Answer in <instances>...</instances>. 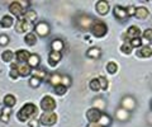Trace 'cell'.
<instances>
[{
    "label": "cell",
    "instance_id": "cell-1",
    "mask_svg": "<svg viewBox=\"0 0 152 127\" xmlns=\"http://www.w3.org/2000/svg\"><path fill=\"white\" fill-rule=\"evenodd\" d=\"M36 115H37V107L34 104H32V103H28V104L23 106L20 108V111L18 112V120L26 122L27 120H29L31 117Z\"/></svg>",
    "mask_w": 152,
    "mask_h": 127
},
{
    "label": "cell",
    "instance_id": "cell-2",
    "mask_svg": "<svg viewBox=\"0 0 152 127\" xmlns=\"http://www.w3.org/2000/svg\"><path fill=\"white\" fill-rule=\"evenodd\" d=\"M108 28L103 22H94V24L91 26V32L95 37H104L107 35Z\"/></svg>",
    "mask_w": 152,
    "mask_h": 127
},
{
    "label": "cell",
    "instance_id": "cell-3",
    "mask_svg": "<svg viewBox=\"0 0 152 127\" xmlns=\"http://www.w3.org/2000/svg\"><path fill=\"white\" fill-rule=\"evenodd\" d=\"M56 121H57V116H56V113H53V112H45V113L41 116V118H39V122L42 125H45V126L55 125Z\"/></svg>",
    "mask_w": 152,
    "mask_h": 127
},
{
    "label": "cell",
    "instance_id": "cell-4",
    "mask_svg": "<svg viewBox=\"0 0 152 127\" xmlns=\"http://www.w3.org/2000/svg\"><path fill=\"white\" fill-rule=\"evenodd\" d=\"M103 115V112L99 109V108H90V109L86 112V117L88 120L91 122V123H98V121L100 120V117Z\"/></svg>",
    "mask_w": 152,
    "mask_h": 127
},
{
    "label": "cell",
    "instance_id": "cell-5",
    "mask_svg": "<svg viewBox=\"0 0 152 127\" xmlns=\"http://www.w3.org/2000/svg\"><path fill=\"white\" fill-rule=\"evenodd\" d=\"M41 107H42V109H43V111L51 112V111H53L56 108V102H55V99L52 97L46 95L43 99H42V102H41Z\"/></svg>",
    "mask_w": 152,
    "mask_h": 127
},
{
    "label": "cell",
    "instance_id": "cell-6",
    "mask_svg": "<svg viewBox=\"0 0 152 127\" xmlns=\"http://www.w3.org/2000/svg\"><path fill=\"white\" fill-rule=\"evenodd\" d=\"M12 69H17V71L19 73L20 76H27L31 74V66L28 65V62L23 64H12Z\"/></svg>",
    "mask_w": 152,
    "mask_h": 127
},
{
    "label": "cell",
    "instance_id": "cell-7",
    "mask_svg": "<svg viewBox=\"0 0 152 127\" xmlns=\"http://www.w3.org/2000/svg\"><path fill=\"white\" fill-rule=\"evenodd\" d=\"M9 10H10L12 14H14L15 17H22L23 13H24V9L22 7V3L19 1H14L9 5Z\"/></svg>",
    "mask_w": 152,
    "mask_h": 127
},
{
    "label": "cell",
    "instance_id": "cell-8",
    "mask_svg": "<svg viewBox=\"0 0 152 127\" xmlns=\"http://www.w3.org/2000/svg\"><path fill=\"white\" fill-rule=\"evenodd\" d=\"M33 28V24L29 22H27L24 21L23 18H19V21L17 23V26H15V29L18 32H26V31H31Z\"/></svg>",
    "mask_w": 152,
    "mask_h": 127
},
{
    "label": "cell",
    "instance_id": "cell-9",
    "mask_svg": "<svg viewBox=\"0 0 152 127\" xmlns=\"http://www.w3.org/2000/svg\"><path fill=\"white\" fill-rule=\"evenodd\" d=\"M77 24L83 28V29H88V28H91V26L94 24L93 19L90 17H86V15H81L77 19Z\"/></svg>",
    "mask_w": 152,
    "mask_h": 127
},
{
    "label": "cell",
    "instance_id": "cell-10",
    "mask_svg": "<svg viewBox=\"0 0 152 127\" xmlns=\"http://www.w3.org/2000/svg\"><path fill=\"white\" fill-rule=\"evenodd\" d=\"M140 36H141V31H140L138 27L132 26V27L128 28V31H127V38H129L132 41V40L140 38Z\"/></svg>",
    "mask_w": 152,
    "mask_h": 127
},
{
    "label": "cell",
    "instance_id": "cell-11",
    "mask_svg": "<svg viewBox=\"0 0 152 127\" xmlns=\"http://www.w3.org/2000/svg\"><path fill=\"white\" fill-rule=\"evenodd\" d=\"M15 57L19 61V64H23V62H27V61L29 60L31 54L28 52V51H26V50H19L18 52L15 54Z\"/></svg>",
    "mask_w": 152,
    "mask_h": 127
},
{
    "label": "cell",
    "instance_id": "cell-12",
    "mask_svg": "<svg viewBox=\"0 0 152 127\" xmlns=\"http://www.w3.org/2000/svg\"><path fill=\"white\" fill-rule=\"evenodd\" d=\"M122 107L124 108L126 111H132L133 108L136 107V102L132 97H126L123 98V102H122Z\"/></svg>",
    "mask_w": 152,
    "mask_h": 127
},
{
    "label": "cell",
    "instance_id": "cell-13",
    "mask_svg": "<svg viewBox=\"0 0 152 127\" xmlns=\"http://www.w3.org/2000/svg\"><path fill=\"white\" fill-rule=\"evenodd\" d=\"M96 10L99 14H102V15H105V14L109 12V4L107 1H104V0H100V1L96 3Z\"/></svg>",
    "mask_w": 152,
    "mask_h": 127
},
{
    "label": "cell",
    "instance_id": "cell-14",
    "mask_svg": "<svg viewBox=\"0 0 152 127\" xmlns=\"http://www.w3.org/2000/svg\"><path fill=\"white\" fill-rule=\"evenodd\" d=\"M114 15H115L119 21H124L126 18L128 17V14H127V9L122 8V7H119V5H117L115 8H114Z\"/></svg>",
    "mask_w": 152,
    "mask_h": 127
},
{
    "label": "cell",
    "instance_id": "cell-15",
    "mask_svg": "<svg viewBox=\"0 0 152 127\" xmlns=\"http://www.w3.org/2000/svg\"><path fill=\"white\" fill-rule=\"evenodd\" d=\"M61 60V52H57V51H51V54L48 56V62L51 66H56L58 64V61Z\"/></svg>",
    "mask_w": 152,
    "mask_h": 127
},
{
    "label": "cell",
    "instance_id": "cell-16",
    "mask_svg": "<svg viewBox=\"0 0 152 127\" xmlns=\"http://www.w3.org/2000/svg\"><path fill=\"white\" fill-rule=\"evenodd\" d=\"M36 31H37L38 35L47 36V35H48V32H50V28H48V26H47L45 22H41V23H38V24L36 26Z\"/></svg>",
    "mask_w": 152,
    "mask_h": 127
},
{
    "label": "cell",
    "instance_id": "cell-17",
    "mask_svg": "<svg viewBox=\"0 0 152 127\" xmlns=\"http://www.w3.org/2000/svg\"><path fill=\"white\" fill-rule=\"evenodd\" d=\"M137 55H138L140 57H150L152 55V48L150 46H143L137 50Z\"/></svg>",
    "mask_w": 152,
    "mask_h": 127
},
{
    "label": "cell",
    "instance_id": "cell-18",
    "mask_svg": "<svg viewBox=\"0 0 152 127\" xmlns=\"http://www.w3.org/2000/svg\"><path fill=\"white\" fill-rule=\"evenodd\" d=\"M150 15V12L147 10L146 8L143 7H140V8H136V14H134V17H137L138 19H146L147 17Z\"/></svg>",
    "mask_w": 152,
    "mask_h": 127
},
{
    "label": "cell",
    "instance_id": "cell-19",
    "mask_svg": "<svg viewBox=\"0 0 152 127\" xmlns=\"http://www.w3.org/2000/svg\"><path fill=\"white\" fill-rule=\"evenodd\" d=\"M20 18H23L24 21H27V22H29V23H33L36 19H37V14H36V12L34 10H27L23 15L20 17Z\"/></svg>",
    "mask_w": 152,
    "mask_h": 127
},
{
    "label": "cell",
    "instance_id": "cell-20",
    "mask_svg": "<svg viewBox=\"0 0 152 127\" xmlns=\"http://www.w3.org/2000/svg\"><path fill=\"white\" fill-rule=\"evenodd\" d=\"M110 122H112L110 117H109L108 115H105V113H103L102 117H100V120H99L98 123H95V125H98L99 127H108L109 125H110Z\"/></svg>",
    "mask_w": 152,
    "mask_h": 127
},
{
    "label": "cell",
    "instance_id": "cell-21",
    "mask_svg": "<svg viewBox=\"0 0 152 127\" xmlns=\"http://www.w3.org/2000/svg\"><path fill=\"white\" fill-rule=\"evenodd\" d=\"M4 104H5L8 108L15 106V98H14V95H12V94L5 95V98H4Z\"/></svg>",
    "mask_w": 152,
    "mask_h": 127
},
{
    "label": "cell",
    "instance_id": "cell-22",
    "mask_svg": "<svg viewBox=\"0 0 152 127\" xmlns=\"http://www.w3.org/2000/svg\"><path fill=\"white\" fill-rule=\"evenodd\" d=\"M0 24H1L3 27H5V28L12 27L13 26V18L9 17V15H4L1 18V22H0Z\"/></svg>",
    "mask_w": 152,
    "mask_h": 127
},
{
    "label": "cell",
    "instance_id": "cell-23",
    "mask_svg": "<svg viewBox=\"0 0 152 127\" xmlns=\"http://www.w3.org/2000/svg\"><path fill=\"white\" fill-rule=\"evenodd\" d=\"M24 41H26V43H27V45L33 46V45H36V42H37V37H36L34 33H28V35L26 36Z\"/></svg>",
    "mask_w": 152,
    "mask_h": 127
},
{
    "label": "cell",
    "instance_id": "cell-24",
    "mask_svg": "<svg viewBox=\"0 0 152 127\" xmlns=\"http://www.w3.org/2000/svg\"><path fill=\"white\" fill-rule=\"evenodd\" d=\"M62 48H64V42L61 40H55L53 42H52V50H53V51L60 52Z\"/></svg>",
    "mask_w": 152,
    "mask_h": 127
},
{
    "label": "cell",
    "instance_id": "cell-25",
    "mask_svg": "<svg viewBox=\"0 0 152 127\" xmlns=\"http://www.w3.org/2000/svg\"><path fill=\"white\" fill-rule=\"evenodd\" d=\"M88 56L91 59H98L100 56V50L96 48V47H93V48H90L88 51Z\"/></svg>",
    "mask_w": 152,
    "mask_h": 127
},
{
    "label": "cell",
    "instance_id": "cell-26",
    "mask_svg": "<svg viewBox=\"0 0 152 127\" xmlns=\"http://www.w3.org/2000/svg\"><path fill=\"white\" fill-rule=\"evenodd\" d=\"M39 64V57H38L37 55H31V57H29V60H28V65L32 68H36L37 65Z\"/></svg>",
    "mask_w": 152,
    "mask_h": 127
},
{
    "label": "cell",
    "instance_id": "cell-27",
    "mask_svg": "<svg viewBox=\"0 0 152 127\" xmlns=\"http://www.w3.org/2000/svg\"><path fill=\"white\" fill-rule=\"evenodd\" d=\"M13 56H14L13 51L8 50V51H4V52H3V55H1V59H3L4 61H5V62H9V61H12Z\"/></svg>",
    "mask_w": 152,
    "mask_h": 127
},
{
    "label": "cell",
    "instance_id": "cell-28",
    "mask_svg": "<svg viewBox=\"0 0 152 127\" xmlns=\"http://www.w3.org/2000/svg\"><path fill=\"white\" fill-rule=\"evenodd\" d=\"M61 79H62V78H61L60 75L53 74V75H52V76H51V79H50V83L52 84V85L57 87V85H60V84H61Z\"/></svg>",
    "mask_w": 152,
    "mask_h": 127
},
{
    "label": "cell",
    "instance_id": "cell-29",
    "mask_svg": "<svg viewBox=\"0 0 152 127\" xmlns=\"http://www.w3.org/2000/svg\"><path fill=\"white\" fill-rule=\"evenodd\" d=\"M128 116H129V113H128V111H126L124 108H122V109H119V111L117 112V117H118L119 120H122V121L127 120Z\"/></svg>",
    "mask_w": 152,
    "mask_h": 127
},
{
    "label": "cell",
    "instance_id": "cell-30",
    "mask_svg": "<svg viewBox=\"0 0 152 127\" xmlns=\"http://www.w3.org/2000/svg\"><path fill=\"white\" fill-rule=\"evenodd\" d=\"M90 89L94 92H98L99 89H102L100 88V83H99L98 79H93L91 81H90Z\"/></svg>",
    "mask_w": 152,
    "mask_h": 127
},
{
    "label": "cell",
    "instance_id": "cell-31",
    "mask_svg": "<svg viewBox=\"0 0 152 127\" xmlns=\"http://www.w3.org/2000/svg\"><path fill=\"white\" fill-rule=\"evenodd\" d=\"M132 45H131V42L129 43H124V45H122V47H121V50H122V52L123 54H127V55H129L131 52H132Z\"/></svg>",
    "mask_w": 152,
    "mask_h": 127
},
{
    "label": "cell",
    "instance_id": "cell-32",
    "mask_svg": "<svg viewBox=\"0 0 152 127\" xmlns=\"http://www.w3.org/2000/svg\"><path fill=\"white\" fill-rule=\"evenodd\" d=\"M143 41L147 42V43H150L152 41V29H146L143 32Z\"/></svg>",
    "mask_w": 152,
    "mask_h": 127
},
{
    "label": "cell",
    "instance_id": "cell-33",
    "mask_svg": "<svg viewBox=\"0 0 152 127\" xmlns=\"http://www.w3.org/2000/svg\"><path fill=\"white\" fill-rule=\"evenodd\" d=\"M107 70H108V73H110V74H115L117 70H118L117 64L115 62H109L107 65Z\"/></svg>",
    "mask_w": 152,
    "mask_h": 127
},
{
    "label": "cell",
    "instance_id": "cell-34",
    "mask_svg": "<svg viewBox=\"0 0 152 127\" xmlns=\"http://www.w3.org/2000/svg\"><path fill=\"white\" fill-rule=\"evenodd\" d=\"M33 73V76H36L38 79H43L46 78V73L43 71V70H41V69H36L34 71H32Z\"/></svg>",
    "mask_w": 152,
    "mask_h": 127
},
{
    "label": "cell",
    "instance_id": "cell-35",
    "mask_svg": "<svg viewBox=\"0 0 152 127\" xmlns=\"http://www.w3.org/2000/svg\"><path fill=\"white\" fill-rule=\"evenodd\" d=\"M9 115H10V108H7V109H4L3 115L0 116V120L3 122H8L9 121Z\"/></svg>",
    "mask_w": 152,
    "mask_h": 127
},
{
    "label": "cell",
    "instance_id": "cell-36",
    "mask_svg": "<svg viewBox=\"0 0 152 127\" xmlns=\"http://www.w3.org/2000/svg\"><path fill=\"white\" fill-rule=\"evenodd\" d=\"M55 92L58 94V95H62V94H65L66 93V87L65 85H62V84H60V85H57V87H55Z\"/></svg>",
    "mask_w": 152,
    "mask_h": 127
},
{
    "label": "cell",
    "instance_id": "cell-37",
    "mask_svg": "<svg viewBox=\"0 0 152 127\" xmlns=\"http://www.w3.org/2000/svg\"><path fill=\"white\" fill-rule=\"evenodd\" d=\"M29 84L32 87H38L41 84V79H38V78H36V76H33L31 80H29Z\"/></svg>",
    "mask_w": 152,
    "mask_h": 127
},
{
    "label": "cell",
    "instance_id": "cell-38",
    "mask_svg": "<svg viewBox=\"0 0 152 127\" xmlns=\"http://www.w3.org/2000/svg\"><path fill=\"white\" fill-rule=\"evenodd\" d=\"M98 80H99V83H100V88H102V89H107V88H108V81H107L103 76L98 78Z\"/></svg>",
    "mask_w": 152,
    "mask_h": 127
},
{
    "label": "cell",
    "instance_id": "cell-39",
    "mask_svg": "<svg viewBox=\"0 0 152 127\" xmlns=\"http://www.w3.org/2000/svg\"><path fill=\"white\" fill-rule=\"evenodd\" d=\"M131 45H132V47H141V45H142V40H141V38L132 40V41H131Z\"/></svg>",
    "mask_w": 152,
    "mask_h": 127
},
{
    "label": "cell",
    "instance_id": "cell-40",
    "mask_svg": "<svg viewBox=\"0 0 152 127\" xmlns=\"http://www.w3.org/2000/svg\"><path fill=\"white\" fill-rule=\"evenodd\" d=\"M61 84H62V85H65L66 88H67L70 84H71V81H70V78L69 76H64L62 79H61Z\"/></svg>",
    "mask_w": 152,
    "mask_h": 127
},
{
    "label": "cell",
    "instance_id": "cell-41",
    "mask_svg": "<svg viewBox=\"0 0 152 127\" xmlns=\"http://www.w3.org/2000/svg\"><path fill=\"white\" fill-rule=\"evenodd\" d=\"M127 14H128V15H134V14H136V8L134 7H128L127 8Z\"/></svg>",
    "mask_w": 152,
    "mask_h": 127
},
{
    "label": "cell",
    "instance_id": "cell-42",
    "mask_svg": "<svg viewBox=\"0 0 152 127\" xmlns=\"http://www.w3.org/2000/svg\"><path fill=\"white\" fill-rule=\"evenodd\" d=\"M8 42H9V38L7 36H4V35L0 36V45H7Z\"/></svg>",
    "mask_w": 152,
    "mask_h": 127
},
{
    "label": "cell",
    "instance_id": "cell-43",
    "mask_svg": "<svg viewBox=\"0 0 152 127\" xmlns=\"http://www.w3.org/2000/svg\"><path fill=\"white\" fill-rule=\"evenodd\" d=\"M10 76H12L13 79H17V78L19 76V73L17 71V69H12V70H10Z\"/></svg>",
    "mask_w": 152,
    "mask_h": 127
},
{
    "label": "cell",
    "instance_id": "cell-44",
    "mask_svg": "<svg viewBox=\"0 0 152 127\" xmlns=\"http://www.w3.org/2000/svg\"><path fill=\"white\" fill-rule=\"evenodd\" d=\"M28 123H29L31 127H38V126H39V123H38L37 120H31L29 122H28Z\"/></svg>",
    "mask_w": 152,
    "mask_h": 127
},
{
    "label": "cell",
    "instance_id": "cell-45",
    "mask_svg": "<svg viewBox=\"0 0 152 127\" xmlns=\"http://www.w3.org/2000/svg\"><path fill=\"white\" fill-rule=\"evenodd\" d=\"M96 106H99L100 108H104V106H105V104H104L103 99H98V101H95V107H96Z\"/></svg>",
    "mask_w": 152,
    "mask_h": 127
}]
</instances>
